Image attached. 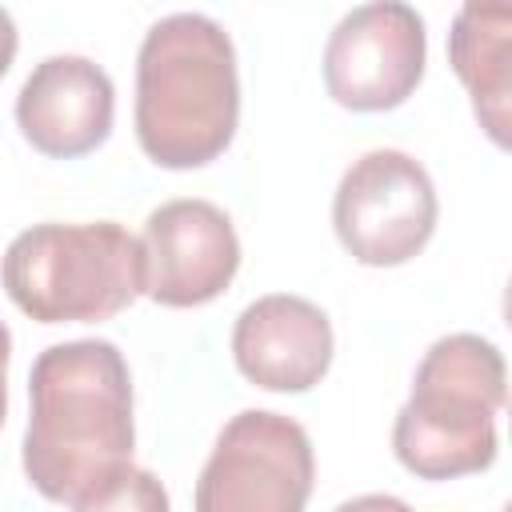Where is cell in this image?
Masks as SVG:
<instances>
[{"label":"cell","instance_id":"cell-1","mask_svg":"<svg viewBox=\"0 0 512 512\" xmlns=\"http://www.w3.org/2000/svg\"><path fill=\"white\" fill-rule=\"evenodd\" d=\"M24 476L56 504H80L132 468V376L112 340H64L28 376Z\"/></svg>","mask_w":512,"mask_h":512},{"label":"cell","instance_id":"cell-2","mask_svg":"<svg viewBox=\"0 0 512 512\" xmlns=\"http://www.w3.org/2000/svg\"><path fill=\"white\" fill-rule=\"evenodd\" d=\"M240 72L232 36L200 12H172L136 56V140L160 168H204L236 136Z\"/></svg>","mask_w":512,"mask_h":512},{"label":"cell","instance_id":"cell-3","mask_svg":"<svg viewBox=\"0 0 512 512\" xmlns=\"http://www.w3.org/2000/svg\"><path fill=\"white\" fill-rule=\"evenodd\" d=\"M504 356L476 332L440 336L396 412L392 452L420 480H456L492 468L496 412L504 408Z\"/></svg>","mask_w":512,"mask_h":512},{"label":"cell","instance_id":"cell-4","mask_svg":"<svg viewBox=\"0 0 512 512\" xmlns=\"http://www.w3.org/2000/svg\"><path fill=\"white\" fill-rule=\"evenodd\" d=\"M0 276L40 324H100L144 292V252L116 220L32 224L8 244Z\"/></svg>","mask_w":512,"mask_h":512},{"label":"cell","instance_id":"cell-5","mask_svg":"<svg viewBox=\"0 0 512 512\" xmlns=\"http://www.w3.org/2000/svg\"><path fill=\"white\" fill-rule=\"evenodd\" d=\"M316 480L304 424L244 408L216 436L196 480V512H304Z\"/></svg>","mask_w":512,"mask_h":512},{"label":"cell","instance_id":"cell-6","mask_svg":"<svg viewBox=\"0 0 512 512\" xmlns=\"http://www.w3.org/2000/svg\"><path fill=\"white\" fill-rule=\"evenodd\" d=\"M436 184L400 148H372L336 184L332 224L344 252L368 268L408 264L436 232Z\"/></svg>","mask_w":512,"mask_h":512},{"label":"cell","instance_id":"cell-7","mask_svg":"<svg viewBox=\"0 0 512 512\" xmlns=\"http://www.w3.org/2000/svg\"><path fill=\"white\" fill-rule=\"evenodd\" d=\"M428 36L412 4L376 0L352 8L324 44V88L340 108H400L424 76Z\"/></svg>","mask_w":512,"mask_h":512},{"label":"cell","instance_id":"cell-8","mask_svg":"<svg viewBox=\"0 0 512 512\" xmlns=\"http://www.w3.org/2000/svg\"><path fill=\"white\" fill-rule=\"evenodd\" d=\"M144 292L164 308L216 300L240 268V236L208 200H168L144 220Z\"/></svg>","mask_w":512,"mask_h":512},{"label":"cell","instance_id":"cell-9","mask_svg":"<svg viewBox=\"0 0 512 512\" xmlns=\"http://www.w3.org/2000/svg\"><path fill=\"white\" fill-rule=\"evenodd\" d=\"M112 116L116 88L88 56L40 60L16 96V124L24 140L52 160H72L100 148L112 132Z\"/></svg>","mask_w":512,"mask_h":512},{"label":"cell","instance_id":"cell-10","mask_svg":"<svg viewBox=\"0 0 512 512\" xmlns=\"http://www.w3.org/2000/svg\"><path fill=\"white\" fill-rule=\"evenodd\" d=\"M328 316L288 292L252 300L232 328V360L244 380L268 392H308L332 364Z\"/></svg>","mask_w":512,"mask_h":512},{"label":"cell","instance_id":"cell-11","mask_svg":"<svg viewBox=\"0 0 512 512\" xmlns=\"http://www.w3.org/2000/svg\"><path fill=\"white\" fill-rule=\"evenodd\" d=\"M512 8L464 4L448 32V64L472 96V112L492 144L508 148V100H512Z\"/></svg>","mask_w":512,"mask_h":512},{"label":"cell","instance_id":"cell-12","mask_svg":"<svg viewBox=\"0 0 512 512\" xmlns=\"http://www.w3.org/2000/svg\"><path fill=\"white\" fill-rule=\"evenodd\" d=\"M72 512H172V500L148 468H124L112 484L72 504Z\"/></svg>","mask_w":512,"mask_h":512},{"label":"cell","instance_id":"cell-13","mask_svg":"<svg viewBox=\"0 0 512 512\" xmlns=\"http://www.w3.org/2000/svg\"><path fill=\"white\" fill-rule=\"evenodd\" d=\"M336 512H412L400 496H388V492H368V496H356V500H344Z\"/></svg>","mask_w":512,"mask_h":512},{"label":"cell","instance_id":"cell-14","mask_svg":"<svg viewBox=\"0 0 512 512\" xmlns=\"http://www.w3.org/2000/svg\"><path fill=\"white\" fill-rule=\"evenodd\" d=\"M16 44H20V36H16V24H12L8 8H0V76L12 68V60H16Z\"/></svg>","mask_w":512,"mask_h":512},{"label":"cell","instance_id":"cell-15","mask_svg":"<svg viewBox=\"0 0 512 512\" xmlns=\"http://www.w3.org/2000/svg\"><path fill=\"white\" fill-rule=\"evenodd\" d=\"M8 356H12V332L0 320V424H4V412H8Z\"/></svg>","mask_w":512,"mask_h":512}]
</instances>
